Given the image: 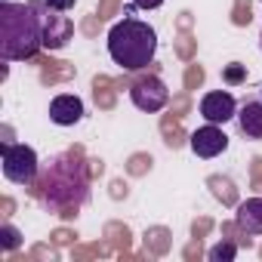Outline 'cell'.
<instances>
[{"label": "cell", "mask_w": 262, "mask_h": 262, "mask_svg": "<svg viewBox=\"0 0 262 262\" xmlns=\"http://www.w3.org/2000/svg\"><path fill=\"white\" fill-rule=\"evenodd\" d=\"M37 198L59 216H74L90 198V176L74 155H56L37 176Z\"/></svg>", "instance_id": "cell-1"}, {"label": "cell", "mask_w": 262, "mask_h": 262, "mask_svg": "<svg viewBox=\"0 0 262 262\" xmlns=\"http://www.w3.org/2000/svg\"><path fill=\"white\" fill-rule=\"evenodd\" d=\"M43 47V19L34 4H13L4 0L0 7V59L25 62Z\"/></svg>", "instance_id": "cell-2"}, {"label": "cell", "mask_w": 262, "mask_h": 262, "mask_svg": "<svg viewBox=\"0 0 262 262\" xmlns=\"http://www.w3.org/2000/svg\"><path fill=\"white\" fill-rule=\"evenodd\" d=\"M158 31L142 19H120L108 31V56L123 71H142L155 62Z\"/></svg>", "instance_id": "cell-3"}, {"label": "cell", "mask_w": 262, "mask_h": 262, "mask_svg": "<svg viewBox=\"0 0 262 262\" xmlns=\"http://www.w3.org/2000/svg\"><path fill=\"white\" fill-rule=\"evenodd\" d=\"M4 176L16 185H34L37 176H40V161H37V151L31 145H22V142H4Z\"/></svg>", "instance_id": "cell-4"}, {"label": "cell", "mask_w": 262, "mask_h": 262, "mask_svg": "<svg viewBox=\"0 0 262 262\" xmlns=\"http://www.w3.org/2000/svg\"><path fill=\"white\" fill-rule=\"evenodd\" d=\"M129 99H133V105L139 111L155 114V111H161L170 102V90H167V83L161 77L151 74V77H142V80H136L133 86H129Z\"/></svg>", "instance_id": "cell-5"}, {"label": "cell", "mask_w": 262, "mask_h": 262, "mask_svg": "<svg viewBox=\"0 0 262 262\" xmlns=\"http://www.w3.org/2000/svg\"><path fill=\"white\" fill-rule=\"evenodd\" d=\"M188 145H191V151H194L198 158L210 161V158H219V155L228 148V136L222 133L219 123H207V126H201V129H194V133H191Z\"/></svg>", "instance_id": "cell-6"}, {"label": "cell", "mask_w": 262, "mask_h": 262, "mask_svg": "<svg viewBox=\"0 0 262 262\" xmlns=\"http://www.w3.org/2000/svg\"><path fill=\"white\" fill-rule=\"evenodd\" d=\"M201 114H204V120L207 123H228L231 117H237V102H234V96L231 93H225V90H213V93H207L204 99H201Z\"/></svg>", "instance_id": "cell-7"}, {"label": "cell", "mask_w": 262, "mask_h": 262, "mask_svg": "<svg viewBox=\"0 0 262 262\" xmlns=\"http://www.w3.org/2000/svg\"><path fill=\"white\" fill-rule=\"evenodd\" d=\"M34 7L40 10V19H43V47L47 50H59L68 43L71 37V22L65 16H50V10L40 4V0H34Z\"/></svg>", "instance_id": "cell-8"}, {"label": "cell", "mask_w": 262, "mask_h": 262, "mask_svg": "<svg viewBox=\"0 0 262 262\" xmlns=\"http://www.w3.org/2000/svg\"><path fill=\"white\" fill-rule=\"evenodd\" d=\"M50 120L56 126H74L83 120V102L71 93H62L50 102Z\"/></svg>", "instance_id": "cell-9"}, {"label": "cell", "mask_w": 262, "mask_h": 262, "mask_svg": "<svg viewBox=\"0 0 262 262\" xmlns=\"http://www.w3.org/2000/svg\"><path fill=\"white\" fill-rule=\"evenodd\" d=\"M234 225L244 234H262V198H247L234 207Z\"/></svg>", "instance_id": "cell-10"}, {"label": "cell", "mask_w": 262, "mask_h": 262, "mask_svg": "<svg viewBox=\"0 0 262 262\" xmlns=\"http://www.w3.org/2000/svg\"><path fill=\"white\" fill-rule=\"evenodd\" d=\"M237 126L247 139H262V102H244L237 111Z\"/></svg>", "instance_id": "cell-11"}, {"label": "cell", "mask_w": 262, "mask_h": 262, "mask_svg": "<svg viewBox=\"0 0 262 262\" xmlns=\"http://www.w3.org/2000/svg\"><path fill=\"white\" fill-rule=\"evenodd\" d=\"M210 262H231L234 256H237V244H231V241H222V244H216L210 253Z\"/></svg>", "instance_id": "cell-12"}, {"label": "cell", "mask_w": 262, "mask_h": 262, "mask_svg": "<svg viewBox=\"0 0 262 262\" xmlns=\"http://www.w3.org/2000/svg\"><path fill=\"white\" fill-rule=\"evenodd\" d=\"M0 237H4V250H16L19 247V231L13 225H4L0 228Z\"/></svg>", "instance_id": "cell-13"}, {"label": "cell", "mask_w": 262, "mask_h": 262, "mask_svg": "<svg viewBox=\"0 0 262 262\" xmlns=\"http://www.w3.org/2000/svg\"><path fill=\"white\" fill-rule=\"evenodd\" d=\"M40 4H43L47 10H53V13H68V10L74 7V0H40Z\"/></svg>", "instance_id": "cell-14"}, {"label": "cell", "mask_w": 262, "mask_h": 262, "mask_svg": "<svg viewBox=\"0 0 262 262\" xmlns=\"http://www.w3.org/2000/svg\"><path fill=\"white\" fill-rule=\"evenodd\" d=\"M133 7H139V10H158V7H164V0H133Z\"/></svg>", "instance_id": "cell-15"}, {"label": "cell", "mask_w": 262, "mask_h": 262, "mask_svg": "<svg viewBox=\"0 0 262 262\" xmlns=\"http://www.w3.org/2000/svg\"><path fill=\"white\" fill-rule=\"evenodd\" d=\"M225 77H228V80H241V68H228Z\"/></svg>", "instance_id": "cell-16"}, {"label": "cell", "mask_w": 262, "mask_h": 262, "mask_svg": "<svg viewBox=\"0 0 262 262\" xmlns=\"http://www.w3.org/2000/svg\"><path fill=\"white\" fill-rule=\"evenodd\" d=\"M259 47H262V34H259Z\"/></svg>", "instance_id": "cell-17"}]
</instances>
